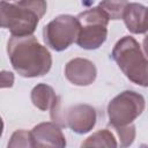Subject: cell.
<instances>
[{"instance_id":"cell-1","label":"cell","mask_w":148,"mask_h":148,"mask_svg":"<svg viewBox=\"0 0 148 148\" xmlns=\"http://www.w3.org/2000/svg\"><path fill=\"white\" fill-rule=\"evenodd\" d=\"M7 53L13 68L24 77L45 75L52 65L49 50L34 36H12L7 43Z\"/></svg>"},{"instance_id":"cell-2","label":"cell","mask_w":148,"mask_h":148,"mask_svg":"<svg viewBox=\"0 0 148 148\" xmlns=\"http://www.w3.org/2000/svg\"><path fill=\"white\" fill-rule=\"evenodd\" d=\"M46 12L45 1L0 2L1 27L14 37L32 36L39 20Z\"/></svg>"},{"instance_id":"cell-3","label":"cell","mask_w":148,"mask_h":148,"mask_svg":"<svg viewBox=\"0 0 148 148\" xmlns=\"http://www.w3.org/2000/svg\"><path fill=\"white\" fill-rule=\"evenodd\" d=\"M112 58L130 81L148 87V59L133 37L119 39L112 50Z\"/></svg>"},{"instance_id":"cell-4","label":"cell","mask_w":148,"mask_h":148,"mask_svg":"<svg viewBox=\"0 0 148 148\" xmlns=\"http://www.w3.org/2000/svg\"><path fill=\"white\" fill-rule=\"evenodd\" d=\"M80 32L76 43L86 50L98 49L106 39L109 16L101 7L88 9L77 15Z\"/></svg>"},{"instance_id":"cell-5","label":"cell","mask_w":148,"mask_h":148,"mask_svg":"<svg viewBox=\"0 0 148 148\" xmlns=\"http://www.w3.org/2000/svg\"><path fill=\"white\" fill-rule=\"evenodd\" d=\"M80 32V23L76 17L60 15L47 23L43 29V39L54 51H64L76 42Z\"/></svg>"},{"instance_id":"cell-6","label":"cell","mask_w":148,"mask_h":148,"mask_svg":"<svg viewBox=\"0 0 148 148\" xmlns=\"http://www.w3.org/2000/svg\"><path fill=\"white\" fill-rule=\"evenodd\" d=\"M145 110V98L131 90L117 95L108 105L110 126H126L138 118Z\"/></svg>"},{"instance_id":"cell-7","label":"cell","mask_w":148,"mask_h":148,"mask_svg":"<svg viewBox=\"0 0 148 148\" xmlns=\"http://www.w3.org/2000/svg\"><path fill=\"white\" fill-rule=\"evenodd\" d=\"M51 117L56 124L69 127L79 134L89 132L96 124V111L88 104H76L65 112L60 110V104H58L51 111Z\"/></svg>"},{"instance_id":"cell-8","label":"cell","mask_w":148,"mask_h":148,"mask_svg":"<svg viewBox=\"0 0 148 148\" xmlns=\"http://www.w3.org/2000/svg\"><path fill=\"white\" fill-rule=\"evenodd\" d=\"M35 148H65L66 139L56 123H40L31 131Z\"/></svg>"},{"instance_id":"cell-9","label":"cell","mask_w":148,"mask_h":148,"mask_svg":"<svg viewBox=\"0 0 148 148\" xmlns=\"http://www.w3.org/2000/svg\"><path fill=\"white\" fill-rule=\"evenodd\" d=\"M65 76L75 86H89L96 79V67L88 59L75 58L67 62Z\"/></svg>"},{"instance_id":"cell-10","label":"cell","mask_w":148,"mask_h":148,"mask_svg":"<svg viewBox=\"0 0 148 148\" xmlns=\"http://www.w3.org/2000/svg\"><path fill=\"white\" fill-rule=\"evenodd\" d=\"M31 102L37 109L42 111H46V110L52 111L59 104L58 97L54 90L52 89V87L44 83L37 84L31 90Z\"/></svg>"},{"instance_id":"cell-11","label":"cell","mask_w":148,"mask_h":148,"mask_svg":"<svg viewBox=\"0 0 148 148\" xmlns=\"http://www.w3.org/2000/svg\"><path fill=\"white\" fill-rule=\"evenodd\" d=\"M146 8L140 3H127L123 18L127 29L133 34H143Z\"/></svg>"},{"instance_id":"cell-12","label":"cell","mask_w":148,"mask_h":148,"mask_svg":"<svg viewBox=\"0 0 148 148\" xmlns=\"http://www.w3.org/2000/svg\"><path fill=\"white\" fill-rule=\"evenodd\" d=\"M117 141L109 130H101L87 138L80 148H117Z\"/></svg>"},{"instance_id":"cell-13","label":"cell","mask_w":148,"mask_h":148,"mask_svg":"<svg viewBox=\"0 0 148 148\" xmlns=\"http://www.w3.org/2000/svg\"><path fill=\"white\" fill-rule=\"evenodd\" d=\"M7 148H35V142L31 132L24 130L15 131L10 136Z\"/></svg>"},{"instance_id":"cell-14","label":"cell","mask_w":148,"mask_h":148,"mask_svg":"<svg viewBox=\"0 0 148 148\" xmlns=\"http://www.w3.org/2000/svg\"><path fill=\"white\" fill-rule=\"evenodd\" d=\"M114 132L118 135L119 139V147L120 148H127L132 145L135 138V127L133 124L126 125V126H111Z\"/></svg>"},{"instance_id":"cell-15","label":"cell","mask_w":148,"mask_h":148,"mask_svg":"<svg viewBox=\"0 0 148 148\" xmlns=\"http://www.w3.org/2000/svg\"><path fill=\"white\" fill-rule=\"evenodd\" d=\"M128 2L126 1H102L99 2V7L105 12V14L109 16V18L111 20H119L123 18L124 15V10L125 7L127 6Z\"/></svg>"},{"instance_id":"cell-16","label":"cell","mask_w":148,"mask_h":148,"mask_svg":"<svg viewBox=\"0 0 148 148\" xmlns=\"http://www.w3.org/2000/svg\"><path fill=\"white\" fill-rule=\"evenodd\" d=\"M13 81H14V76L10 72H2L1 73V87L6 88V87H12L13 86Z\"/></svg>"},{"instance_id":"cell-17","label":"cell","mask_w":148,"mask_h":148,"mask_svg":"<svg viewBox=\"0 0 148 148\" xmlns=\"http://www.w3.org/2000/svg\"><path fill=\"white\" fill-rule=\"evenodd\" d=\"M142 47H143V53L146 56V58L148 59V35L143 38V42H142Z\"/></svg>"},{"instance_id":"cell-18","label":"cell","mask_w":148,"mask_h":148,"mask_svg":"<svg viewBox=\"0 0 148 148\" xmlns=\"http://www.w3.org/2000/svg\"><path fill=\"white\" fill-rule=\"evenodd\" d=\"M143 31H148V8H146V14H145V23H143Z\"/></svg>"}]
</instances>
